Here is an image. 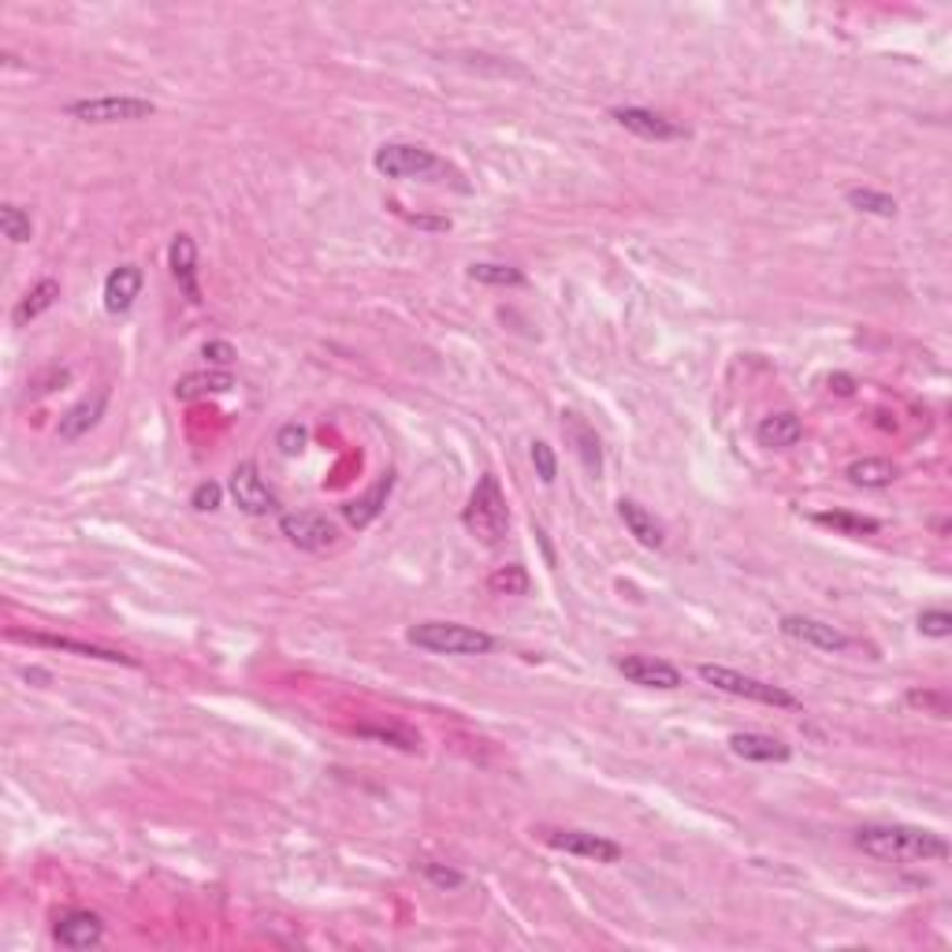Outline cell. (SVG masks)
Returning <instances> with one entry per match:
<instances>
[{"label": "cell", "mask_w": 952, "mask_h": 952, "mask_svg": "<svg viewBox=\"0 0 952 952\" xmlns=\"http://www.w3.org/2000/svg\"><path fill=\"white\" fill-rule=\"evenodd\" d=\"M855 849L875 855L881 863H945L949 841L934 829L901 826V823H875L855 829Z\"/></svg>", "instance_id": "6da1fadb"}, {"label": "cell", "mask_w": 952, "mask_h": 952, "mask_svg": "<svg viewBox=\"0 0 952 952\" xmlns=\"http://www.w3.org/2000/svg\"><path fill=\"white\" fill-rule=\"evenodd\" d=\"M461 525L469 529V536L480 544L495 547L503 544L506 529H510V510H506V495L499 487V477L484 473L477 480L473 495H469L466 510H461Z\"/></svg>", "instance_id": "7a4b0ae2"}, {"label": "cell", "mask_w": 952, "mask_h": 952, "mask_svg": "<svg viewBox=\"0 0 952 952\" xmlns=\"http://www.w3.org/2000/svg\"><path fill=\"white\" fill-rule=\"evenodd\" d=\"M406 640L432 655H487L495 651V636L458 622H421L406 629Z\"/></svg>", "instance_id": "3957f363"}, {"label": "cell", "mask_w": 952, "mask_h": 952, "mask_svg": "<svg viewBox=\"0 0 952 952\" xmlns=\"http://www.w3.org/2000/svg\"><path fill=\"white\" fill-rule=\"evenodd\" d=\"M700 681L711 688H719V693H729V696H740V700H752V703H766V707H800L797 696L785 693V688L771 685V681H759V677H748L740 674V670H729V667H711V662H703L700 670Z\"/></svg>", "instance_id": "277c9868"}, {"label": "cell", "mask_w": 952, "mask_h": 952, "mask_svg": "<svg viewBox=\"0 0 952 952\" xmlns=\"http://www.w3.org/2000/svg\"><path fill=\"white\" fill-rule=\"evenodd\" d=\"M153 112H156L153 101L130 98V93H104V98L67 104V116L82 119V124H135V119H150Z\"/></svg>", "instance_id": "5b68a950"}, {"label": "cell", "mask_w": 952, "mask_h": 952, "mask_svg": "<svg viewBox=\"0 0 952 952\" xmlns=\"http://www.w3.org/2000/svg\"><path fill=\"white\" fill-rule=\"evenodd\" d=\"M372 168L388 179H428L435 172H443V161L424 145L414 142H388L372 153Z\"/></svg>", "instance_id": "8992f818"}, {"label": "cell", "mask_w": 952, "mask_h": 952, "mask_svg": "<svg viewBox=\"0 0 952 952\" xmlns=\"http://www.w3.org/2000/svg\"><path fill=\"white\" fill-rule=\"evenodd\" d=\"M231 499L239 503L242 513H250V518H265V513L279 510V499L276 492L265 484V477H261V469L253 466V461H242V466H234L231 473Z\"/></svg>", "instance_id": "52a82bcc"}, {"label": "cell", "mask_w": 952, "mask_h": 952, "mask_svg": "<svg viewBox=\"0 0 952 952\" xmlns=\"http://www.w3.org/2000/svg\"><path fill=\"white\" fill-rule=\"evenodd\" d=\"M279 532H283L294 547H302V551H328L339 540V529L331 525L325 513H313V510L283 513V518H279Z\"/></svg>", "instance_id": "ba28073f"}, {"label": "cell", "mask_w": 952, "mask_h": 952, "mask_svg": "<svg viewBox=\"0 0 952 952\" xmlns=\"http://www.w3.org/2000/svg\"><path fill=\"white\" fill-rule=\"evenodd\" d=\"M544 841L558 852L581 855V860H596V863L622 860V845L610 841V837L588 834V829H544Z\"/></svg>", "instance_id": "9c48e42d"}, {"label": "cell", "mask_w": 952, "mask_h": 952, "mask_svg": "<svg viewBox=\"0 0 952 952\" xmlns=\"http://www.w3.org/2000/svg\"><path fill=\"white\" fill-rule=\"evenodd\" d=\"M614 667L625 681H633L640 688H662V693L681 688V670L662 659H651V655H622Z\"/></svg>", "instance_id": "30bf717a"}, {"label": "cell", "mask_w": 952, "mask_h": 952, "mask_svg": "<svg viewBox=\"0 0 952 952\" xmlns=\"http://www.w3.org/2000/svg\"><path fill=\"white\" fill-rule=\"evenodd\" d=\"M782 633L789 636V640H800V644L818 648V651H849L852 648V640L841 633V629L829 625V622H818V618L785 614L782 618Z\"/></svg>", "instance_id": "8fae6325"}, {"label": "cell", "mask_w": 952, "mask_h": 952, "mask_svg": "<svg viewBox=\"0 0 952 952\" xmlns=\"http://www.w3.org/2000/svg\"><path fill=\"white\" fill-rule=\"evenodd\" d=\"M104 406H109V388H98V391H93V395L78 398L75 406L67 409L64 417H60L56 435H60V440H64V443H75V440H82V435H90L93 428L101 424Z\"/></svg>", "instance_id": "7c38bea8"}, {"label": "cell", "mask_w": 952, "mask_h": 952, "mask_svg": "<svg viewBox=\"0 0 952 952\" xmlns=\"http://www.w3.org/2000/svg\"><path fill=\"white\" fill-rule=\"evenodd\" d=\"M614 119L625 130H633V135L648 138V142H677V138L688 135L681 124H674V119H667L662 112H651V109H614Z\"/></svg>", "instance_id": "4fadbf2b"}, {"label": "cell", "mask_w": 952, "mask_h": 952, "mask_svg": "<svg viewBox=\"0 0 952 952\" xmlns=\"http://www.w3.org/2000/svg\"><path fill=\"white\" fill-rule=\"evenodd\" d=\"M56 941L64 949H93L104 941V923L98 912H86V907H75V912L60 915L56 919Z\"/></svg>", "instance_id": "5bb4252c"}, {"label": "cell", "mask_w": 952, "mask_h": 952, "mask_svg": "<svg viewBox=\"0 0 952 952\" xmlns=\"http://www.w3.org/2000/svg\"><path fill=\"white\" fill-rule=\"evenodd\" d=\"M12 640H23V644H38V648L72 651V655H78V659H101V662H119V667H138V662L130 659V655H124V651H109V648H98V644H82V640H72V636L20 633V629H12Z\"/></svg>", "instance_id": "9a60e30c"}, {"label": "cell", "mask_w": 952, "mask_h": 952, "mask_svg": "<svg viewBox=\"0 0 952 952\" xmlns=\"http://www.w3.org/2000/svg\"><path fill=\"white\" fill-rule=\"evenodd\" d=\"M142 283H145V272L138 265L112 268L109 279H104V309H109L112 317L127 313L130 305L138 302V294H142Z\"/></svg>", "instance_id": "2e32d148"}, {"label": "cell", "mask_w": 952, "mask_h": 952, "mask_svg": "<svg viewBox=\"0 0 952 952\" xmlns=\"http://www.w3.org/2000/svg\"><path fill=\"white\" fill-rule=\"evenodd\" d=\"M729 752L748 759V763H789L792 748L785 740L771 737V733H733Z\"/></svg>", "instance_id": "e0dca14e"}, {"label": "cell", "mask_w": 952, "mask_h": 952, "mask_svg": "<svg viewBox=\"0 0 952 952\" xmlns=\"http://www.w3.org/2000/svg\"><path fill=\"white\" fill-rule=\"evenodd\" d=\"M168 265H172V276H176L179 291L198 305L201 302V287H198V242L190 239V234H176V239H172Z\"/></svg>", "instance_id": "ac0fdd59"}, {"label": "cell", "mask_w": 952, "mask_h": 952, "mask_svg": "<svg viewBox=\"0 0 952 952\" xmlns=\"http://www.w3.org/2000/svg\"><path fill=\"white\" fill-rule=\"evenodd\" d=\"M562 432H566V440L573 443V450H576V458H581V466L588 469L592 477H599L602 473V447H599L596 428L584 421L581 414H562Z\"/></svg>", "instance_id": "d6986e66"}, {"label": "cell", "mask_w": 952, "mask_h": 952, "mask_svg": "<svg viewBox=\"0 0 952 952\" xmlns=\"http://www.w3.org/2000/svg\"><path fill=\"white\" fill-rule=\"evenodd\" d=\"M756 440H759V447H766V450H785V447H792V443L803 440V421L797 414H789V409H782V414H771L759 421Z\"/></svg>", "instance_id": "ffe728a7"}, {"label": "cell", "mask_w": 952, "mask_h": 952, "mask_svg": "<svg viewBox=\"0 0 952 952\" xmlns=\"http://www.w3.org/2000/svg\"><path fill=\"white\" fill-rule=\"evenodd\" d=\"M391 487H395V477L391 473H383L377 484L369 487V492L361 495V499H351L343 506V518L351 521L354 529H365V525H372V521L380 518V510L383 506H388V495H391Z\"/></svg>", "instance_id": "44dd1931"}, {"label": "cell", "mask_w": 952, "mask_h": 952, "mask_svg": "<svg viewBox=\"0 0 952 952\" xmlns=\"http://www.w3.org/2000/svg\"><path fill=\"white\" fill-rule=\"evenodd\" d=\"M618 518L625 521L629 536H636V544H644V547H662V544H667V532H662V525L655 521V513L644 510L636 499L618 503Z\"/></svg>", "instance_id": "7402d4cb"}, {"label": "cell", "mask_w": 952, "mask_h": 952, "mask_svg": "<svg viewBox=\"0 0 952 952\" xmlns=\"http://www.w3.org/2000/svg\"><path fill=\"white\" fill-rule=\"evenodd\" d=\"M56 299H60V283L56 279H38V283L30 287V291L23 294L20 299V305H15L12 309V325L15 328H26L30 325V320H38L41 313H49L52 305H56Z\"/></svg>", "instance_id": "603a6c76"}, {"label": "cell", "mask_w": 952, "mask_h": 952, "mask_svg": "<svg viewBox=\"0 0 952 952\" xmlns=\"http://www.w3.org/2000/svg\"><path fill=\"white\" fill-rule=\"evenodd\" d=\"M231 388H234V377L227 369L187 372V377L176 383V398L194 402V398H205V395H224V391H231Z\"/></svg>", "instance_id": "cb8c5ba5"}, {"label": "cell", "mask_w": 952, "mask_h": 952, "mask_svg": "<svg viewBox=\"0 0 952 952\" xmlns=\"http://www.w3.org/2000/svg\"><path fill=\"white\" fill-rule=\"evenodd\" d=\"M845 477H849L855 487H889L897 480V466L886 458H860L852 461Z\"/></svg>", "instance_id": "d4e9b609"}, {"label": "cell", "mask_w": 952, "mask_h": 952, "mask_svg": "<svg viewBox=\"0 0 952 952\" xmlns=\"http://www.w3.org/2000/svg\"><path fill=\"white\" fill-rule=\"evenodd\" d=\"M818 525L841 532V536H875V532L881 529V521L875 518H863V513H849V510H823L815 513Z\"/></svg>", "instance_id": "484cf974"}, {"label": "cell", "mask_w": 952, "mask_h": 952, "mask_svg": "<svg viewBox=\"0 0 952 952\" xmlns=\"http://www.w3.org/2000/svg\"><path fill=\"white\" fill-rule=\"evenodd\" d=\"M469 279L484 287H525V272L513 265H495V261H477L469 265Z\"/></svg>", "instance_id": "4316f807"}, {"label": "cell", "mask_w": 952, "mask_h": 952, "mask_svg": "<svg viewBox=\"0 0 952 952\" xmlns=\"http://www.w3.org/2000/svg\"><path fill=\"white\" fill-rule=\"evenodd\" d=\"M0 231H4V239L15 242V246L30 242L34 239L30 213H26V208H20V205H12V201H8V205H0Z\"/></svg>", "instance_id": "83f0119b"}, {"label": "cell", "mask_w": 952, "mask_h": 952, "mask_svg": "<svg viewBox=\"0 0 952 952\" xmlns=\"http://www.w3.org/2000/svg\"><path fill=\"white\" fill-rule=\"evenodd\" d=\"M487 588L495 592V596H525L529 592V573L525 566H499L492 576H487Z\"/></svg>", "instance_id": "f1b7e54d"}, {"label": "cell", "mask_w": 952, "mask_h": 952, "mask_svg": "<svg viewBox=\"0 0 952 952\" xmlns=\"http://www.w3.org/2000/svg\"><path fill=\"white\" fill-rule=\"evenodd\" d=\"M849 205L855 208V213H867V216H897V201L889 194H881V190H849Z\"/></svg>", "instance_id": "f546056e"}, {"label": "cell", "mask_w": 952, "mask_h": 952, "mask_svg": "<svg viewBox=\"0 0 952 952\" xmlns=\"http://www.w3.org/2000/svg\"><path fill=\"white\" fill-rule=\"evenodd\" d=\"M357 733H361V737H369V740L395 745V748H402V752H417V745H421V740H417L414 733L402 729V726H357Z\"/></svg>", "instance_id": "4dcf8cb0"}, {"label": "cell", "mask_w": 952, "mask_h": 952, "mask_svg": "<svg viewBox=\"0 0 952 952\" xmlns=\"http://www.w3.org/2000/svg\"><path fill=\"white\" fill-rule=\"evenodd\" d=\"M907 703L919 707V711L934 714V719H949L952 707H949V696L945 693H934V688H912L907 693Z\"/></svg>", "instance_id": "1f68e13d"}, {"label": "cell", "mask_w": 952, "mask_h": 952, "mask_svg": "<svg viewBox=\"0 0 952 952\" xmlns=\"http://www.w3.org/2000/svg\"><path fill=\"white\" fill-rule=\"evenodd\" d=\"M915 625H919L923 636H934V640H945V636H952V614H949V610H941V607L923 610Z\"/></svg>", "instance_id": "d6a6232c"}, {"label": "cell", "mask_w": 952, "mask_h": 952, "mask_svg": "<svg viewBox=\"0 0 952 952\" xmlns=\"http://www.w3.org/2000/svg\"><path fill=\"white\" fill-rule=\"evenodd\" d=\"M532 466H536V477L544 480V484H555V477H558V458H555V450L547 447L544 440L532 443Z\"/></svg>", "instance_id": "836d02e7"}, {"label": "cell", "mask_w": 952, "mask_h": 952, "mask_svg": "<svg viewBox=\"0 0 952 952\" xmlns=\"http://www.w3.org/2000/svg\"><path fill=\"white\" fill-rule=\"evenodd\" d=\"M424 878L432 881V886H440V889H461V886H466V875H461V871H454V867H443V863H424Z\"/></svg>", "instance_id": "e575fe53"}, {"label": "cell", "mask_w": 952, "mask_h": 952, "mask_svg": "<svg viewBox=\"0 0 952 952\" xmlns=\"http://www.w3.org/2000/svg\"><path fill=\"white\" fill-rule=\"evenodd\" d=\"M305 443H309V432H305L302 424H283V428H279V435H276V447L283 454H302Z\"/></svg>", "instance_id": "d590c367"}, {"label": "cell", "mask_w": 952, "mask_h": 952, "mask_svg": "<svg viewBox=\"0 0 952 952\" xmlns=\"http://www.w3.org/2000/svg\"><path fill=\"white\" fill-rule=\"evenodd\" d=\"M201 357H205L208 365H216V369H227L239 354H234V346L227 343V339H208V343L201 346Z\"/></svg>", "instance_id": "8d00e7d4"}, {"label": "cell", "mask_w": 952, "mask_h": 952, "mask_svg": "<svg viewBox=\"0 0 952 952\" xmlns=\"http://www.w3.org/2000/svg\"><path fill=\"white\" fill-rule=\"evenodd\" d=\"M220 499H224V487L213 484V480H205V484L194 487V495H190V506L205 513V510H216V506H220Z\"/></svg>", "instance_id": "74e56055"}, {"label": "cell", "mask_w": 952, "mask_h": 952, "mask_svg": "<svg viewBox=\"0 0 952 952\" xmlns=\"http://www.w3.org/2000/svg\"><path fill=\"white\" fill-rule=\"evenodd\" d=\"M829 391H837V395H852L855 380L852 377H829Z\"/></svg>", "instance_id": "f35d334b"}]
</instances>
